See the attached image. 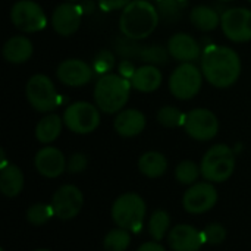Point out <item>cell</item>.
Masks as SVG:
<instances>
[{
	"label": "cell",
	"mask_w": 251,
	"mask_h": 251,
	"mask_svg": "<svg viewBox=\"0 0 251 251\" xmlns=\"http://www.w3.org/2000/svg\"><path fill=\"white\" fill-rule=\"evenodd\" d=\"M200 69L210 85L216 88H229L238 81L243 65L240 54L234 49L209 44L201 53Z\"/></svg>",
	"instance_id": "6da1fadb"
},
{
	"label": "cell",
	"mask_w": 251,
	"mask_h": 251,
	"mask_svg": "<svg viewBox=\"0 0 251 251\" xmlns=\"http://www.w3.org/2000/svg\"><path fill=\"white\" fill-rule=\"evenodd\" d=\"M160 22L157 7L149 0H132L121 10L119 31L121 34L134 38L146 40L150 37Z\"/></svg>",
	"instance_id": "7a4b0ae2"
},
{
	"label": "cell",
	"mask_w": 251,
	"mask_h": 251,
	"mask_svg": "<svg viewBox=\"0 0 251 251\" xmlns=\"http://www.w3.org/2000/svg\"><path fill=\"white\" fill-rule=\"evenodd\" d=\"M131 81L119 74L101 75L93 91L94 104L107 115H116L125 109L131 96Z\"/></svg>",
	"instance_id": "3957f363"
},
{
	"label": "cell",
	"mask_w": 251,
	"mask_h": 251,
	"mask_svg": "<svg viewBox=\"0 0 251 251\" xmlns=\"http://www.w3.org/2000/svg\"><path fill=\"white\" fill-rule=\"evenodd\" d=\"M201 176L209 182H225L235 171V153L226 144L212 146L200 163Z\"/></svg>",
	"instance_id": "277c9868"
},
{
	"label": "cell",
	"mask_w": 251,
	"mask_h": 251,
	"mask_svg": "<svg viewBox=\"0 0 251 251\" xmlns=\"http://www.w3.org/2000/svg\"><path fill=\"white\" fill-rule=\"evenodd\" d=\"M146 212L147 207L141 196L137 193H125L113 201L112 219L119 228L138 234L143 229Z\"/></svg>",
	"instance_id": "5b68a950"
},
{
	"label": "cell",
	"mask_w": 251,
	"mask_h": 251,
	"mask_svg": "<svg viewBox=\"0 0 251 251\" xmlns=\"http://www.w3.org/2000/svg\"><path fill=\"white\" fill-rule=\"evenodd\" d=\"M203 72L193 62L176 66L168 81L171 94L182 101L194 99L203 87Z\"/></svg>",
	"instance_id": "8992f818"
},
{
	"label": "cell",
	"mask_w": 251,
	"mask_h": 251,
	"mask_svg": "<svg viewBox=\"0 0 251 251\" xmlns=\"http://www.w3.org/2000/svg\"><path fill=\"white\" fill-rule=\"evenodd\" d=\"M26 100L40 113H50L60 104V96L54 82L44 74L32 75L25 85Z\"/></svg>",
	"instance_id": "52a82bcc"
},
{
	"label": "cell",
	"mask_w": 251,
	"mask_h": 251,
	"mask_svg": "<svg viewBox=\"0 0 251 251\" xmlns=\"http://www.w3.org/2000/svg\"><path fill=\"white\" fill-rule=\"evenodd\" d=\"M100 109L90 101H74L63 112L65 126L75 134L94 132L100 125Z\"/></svg>",
	"instance_id": "ba28073f"
},
{
	"label": "cell",
	"mask_w": 251,
	"mask_h": 251,
	"mask_svg": "<svg viewBox=\"0 0 251 251\" xmlns=\"http://www.w3.org/2000/svg\"><path fill=\"white\" fill-rule=\"evenodd\" d=\"M13 26L25 34L43 31L47 26V16L43 7L34 0H18L10 9Z\"/></svg>",
	"instance_id": "9c48e42d"
},
{
	"label": "cell",
	"mask_w": 251,
	"mask_h": 251,
	"mask_svg": "<svg viewBox=\"0 0 251 251\" xmlns=\"http://www.w3.org/2000/svg\"><path fill=\"white\" fill-rule=\"evenodd\" d=\"M224 35L234 43L251 41V9L229 7L221 15Z\"/></svg>",
	"instance_id": "30bf717a"
},
{
	"label": "cell",
	"mask_w": 251,
	"mask_h": 251,
	"mask_svg": "<svg viewBox=\"0 0 251 251\" xmlns=\"http://www.w3.org/2000/svg\"><path fill=\"white\" fill-rule=\"evenodd\" d=\"M184 129L193 140L210 141L218 135L219 121L212 110L204 107H197L187 113Z\"/></svg>",
	"instance_id": "8fae6325"
},
{
	"label": "cell",
	"mask_w": 251,
	"mask_h": 251,
	"mask_svg": "<svg viewBox=\"0 0 251 251\" xmlns=\"http://www.w3.org/2000/svg\"><path fill=\"white\" fill-rule=\"evenodd\" d=\"M218 203V191L212 182H196L190 185L182 197V206L188 213L200 215L215 207Z\"/></svg>",
	"instance_id": "7c38bea8"
},
{
	"label": "cell",
	"mask_w": 251,
	"mask_h": 251,
	"mask_svg": "<svg viewBox=\"0 0 251 251\" xmlns=\"http://www.w3.org/2000/svg\"><path fill=\"white\" fill-rule=\"evenodd\" d=\"M54 216L62 221L74 219L79 215L84 206V196L75 185H62L51 199Z\"/></svg>",
	"instance_id": "4fadbf2b"
},
{
	"label": "cell",
	"mask_w": 251,
	"mask_h": 251,
	"mask_svg": "<svg viewBox=\"0 0 251 251\" xmlns=\"http://www.w3.org/2000/svg\"><path fill=\"white\" fill-rule=\"evenodd\" d=\"M82 16H84V12L79 3L65 1L54 7L51 18H50V24L59 35L71 37L79 29Z\"/></svg>",
	"instance_id": "5bb4252c"
},
{
	"label": "cell",
	"mask_w": 251,
	"mask_h": 251,
	"mask_svg": "<svg viewBox=\"0 0 251 251\" xmlns=\"http://www.w3.org/2000/svg\"><path fill=\"white\" fill-rule=\"evenodd\" d=\"M56 76L59 82L66 87H84L91 82L94 76V69L91 65L84 62L82 59H65L59 63L56 69Z\"/></svg>",
	"instance_id": "9a60e30c"
},
{
	"label": "cell",
	"mask_w": 251,
	"mask_h": 251,
	"mask_svg": "<svg viewBox=\"0 0 251 251\" xmlns=\"http://www.w3.org/2000/svg\"><path fill=\"white\" fill-rule=\"evenodd\" d=\"M166 47H168L169 56L181 63H188V62L194 63L197 59L201 57V53H203L200 43L187 32H176L171 35Z\"/></svg>",
	"instance_id": "2e32d148"
},
{
	"label": "cell",
	"mask_w": 251,
	"mask_h": 251,
	"mask_svg": "<svg viewBox=\"0 0 251 251\" xmlns=\"http://www.w3.org/2000/svg\"><path fill=\"white\" fill-rule=\"evenodd\" d=\"M68 160L65 159L63 153L56 147H43L37 151L34 157V166L40 175L44 178H57L66 171Z\"/></svg>",
	"instance_id": "e0dca14e"
},
{
	"label": "cell",
	"mask_w": 251,
	"mask_h": 251,
	"mask_svg": "<svg viewBox=\"0 0 251 251\" xmlns=\"http://www.w3.org/2000/svg\"><path fill=\"white\" fill-rule=\"evenodd\" d=\"M168 243L174 251H199L204 244L203 232L191 225H176L169 231Z\"/></svg>",
	"instance_id": "ac0fdd59"
},
{
	"label": "cell",
	"mask_w": 251,
	"mask_h": 251,
	"mask_svg": "<svg viewBox=\"0 0 251 251\" xmlns=\"http://www.w3.org/2000/svg\"><path fill=\"white\" fill-rule=\"evenodd\" d=\"M146 116L138 109H124L116 113L113 119V129L118 135L125 138H132L140 135L146 128Z\"/></svg>",
	"instance_id": "d6986e66"
},
{
	"label": "cell",
	"mask_w": 251,
	"mask_h": 251,
	"mask_svg": "<svg viewBox=\"0 0 251 251\" xmlns=\"http://www.w3.org/2000/svg\"><path fill=\"white\" fill-rule=\"evenodd\" d=\"M34 46L32 41L25 35H12L6 40L1 47L3 59L13 65H21L32 57Z\"/></svg>",
	"instance_id": "ffe728a7"
},
{
	"label": "cell",
	"mask_w": 251,
	"mask_h": 251,
	"mask_svg": "<svg viewBox=\"0 0 251 251\" xmlns=\"http://www.w3.org/2000/svg\"><path fill=\"white\" fill-rule=\"evenodd\" d=\"M129 81L134 90L141 93H153L162 85L163 74L154 65H143L135 69Z\"/></svg>",
	"instance_id": "44dd1931"
},
{
	"label": "cell",
	"mask_w": 251,
	"mask_h": 251,
	"mask_svg": "<svg viewBox=\"0 0 251 251\" xmlns=\"http://www.w3.org/2000/svg\"><path fill=\"white\" fill-rule=\"evenodd\" d=\"M190 22L193 26L201 32H210L221 26V15L218 10L207 4H200L191 9L190 12Z\"/></svg>",
	"instance_id": "7402d4cb"
},
{
	"label": "cell",
	"mask_w": 251,
	"mask_h": 251,
	"mask_svg": "<svg viewBox=\"0 0 251 251\" xmlns=\"http://www.w3.org/2000/svg\"><path fill=\"white\" fill-rule=\"evenodd\" d=\"M63 125V118L56 113H47L35 125V138L41 144H50L59 138Z\"/></svg>",
	"instance_id": "603a6c76"
},
{
	"label": "cell",
	"mask_w": 251,
	"mask_h": 251,
	"mask_svg": "<svg viewBox=\"0 0 251 251\" xmlns=\"http://www.w3.org/2000/svg\"><path fill=\"white\" fill-rule=\"evenodd\" d=\"M24 174L16 165L9 163L0 169V191L6 197L13 199L19 196L24 188Z\"/></svg>",
	"instance_id": "cb8c5ba5"
},
{
	"label": "cell",
	"mask_w": 251,
	"mask_h": 251,
	"mask_svg": "<svg viewBox=\"0 0 251 251\" xmlns=\"http://www.w3.org/2000/svg\"><path fill=\"white\" fill-rule=\"evenodd\" d=\"M138 169L147 178H160L168 169V160L159 151H146L138 159Z\"/></svg>",
	"instance_id": "d4e9b609"
},
{
	"label": "cell",
	"mask_w": 251,
	"mask_h": 251,
	"mask_svg": "<svg viewBox=\"0 0 251 251\" xmlns=\"http://www.w3.org/2000/svg\"><path fill=\"white\" fill-rule=\"evenodd\" d=\"M187 4H188L187 0H157L156 7L160 21L166 24H174L182 18Z\"/></svg>",
	"instance_id": "484cf974"
},
{
	"label": "cell",
	"mask_w": 251,
	"mask_h": 251,
	"mask_svg": "<svg viewBox=\"0 0 251 251\" xmlns=\"http://www.w3.org/2000/svg\"><path fill=\"white\" fill-rule=\"evenodd\" d=\"M113 50L119 57L132 60V59H140L143 44H140L138 40H134L121 34L113 40Z\"/></svg>",
	"instance_id": "4316f807"
},
{
	"label": "cell",
	"mask_w": 251,
	"mask_h": 251,
	"mask_svg": "<svg viewBox=\"0 0 251 251\" xmlns=\"http://www.w3.org/2000/svg\"><path fill=\"white\" fill-rule=\"evenodd\" d=\"M131 244V234L124 228L112 229L106 234L103 246L106 251H126Z\"/></svg>",
	"instance_id": "83f0119b"
},
{
	"label": "cell",
	"mask_w": 251,
	"mask_h": 251,
	"mask_svg": "<svg viewBox=\"0 0 251 251\" xmlns=\"http://www.w3.org/2000/svg\"><path fill=\"white\" fill-rule=\"evenodd\" d=\"M171 228V216L165 210H156L149 221V232L154 241H162Z\"/></svg>",
	"instance_id": "f1b7e54d"
},
{
	"label": "cell",
	"mask_w": 251,
	"mask_h": 251,
	"mask_svg": "<svg viewBox=\"0 0 251 251\" xmlns=\"http://www.w3.org/2000/svg\"><path fill=\"white\" fill-rule=\"evenodd\" d=\"M185 116L187 113L181 112L175 106H163L159 109L156 119L165 128H178V126H184Z\"/></svg>",
	"instance_id": "f546056e"
},
{
	"label": "cell",
	"mask_w": 251,
	"mask_h": 251,
	"mask_svg": "<svg viewBox=\"0 0 251 251\" xmlns=\"http://www.w3.org/2000/svg\"><path fill=\"white\" fill-rule=\"evenodd\" d=\"M169 51L168 47L162 46V44H147L143 46L141 54H140V60L144 62L146 65H163L168 62L169 59Z\"/></svg>",
	"instance_id": "4dcf8cb0"
},
{
	"label": "cell",
	"mask_w": 251,
	"mask_h": 251,
	"mask_svg": "<svg viewBox=\"0 0 251 251\" xmlns=\"http://www.w3.org/2000/svg\"><path fill=\"white\" fill-rule=\"evenodd\" d=\"M201 171L199 165L193 160H184L181 162L175 169V178L182 185H193L197 182Z\"/></svg>",
	"instance_id": "1f68e13d"
},
{
	"label": "cell",
	"mask_w": 251,
	"mask_h": 251,
	"mask_svg": "<svg viewBox=\"0 0 251 251\" xmlns=\"http://www.w3.org/2000/svg\"><path fill=\"white\" fill-rule=\"evenodd\" d=\"M54 216L53 207L51 204H44V203H37L32 204L28 212H26V219L31 225L40 226L44 225L46 222H49L51 218Z\"/></svg>",
	"instance_id": "d6a6232c"
},
{
	"label": "cell",
	"mask_w": 251,
	"mask_h": 251,
	"mask_svg": "<svg viewBox=\"0 0 251 251\" xmlns=\"http://www.w3.org/2000/svg\"><path fill=\"white\" fill-rule=\"evenodd\" d=\"M116 65V59H115V54L107 50V49H103L100 50L94 59H93V69H94V74L96 75H106V74H110V71L115 68Z\"/></svg>",
	"instance_id": "836d02e7"
},
{
	"label": "cell",
	"mask_w": 251,
	"mask_h": 251,
	"mask_svg": "<svg viewBox=\"0 0 251 251\" xmlns=\"http://www.w3.org/2000/svg\"><path fill=\"white\" fill-rule=\"evenodd\" d=\"M203 238H204V243L218 246V244L224 243V240L226 238V229L221 224H210L204 228Z\"/></svg>",
	"instance_id": "e575fe53"
},
{
	"label": "cell",
	"mask_w": 251,
	"mask_h": 251,
	"mask_svg": "<svg viewBox=\"0 0 251 251\" xmlns=\"http://www.w3.org/2000/svg\"><path fill=\"white\" fill-rule=\"evenodd\" d=\"M88 165V159L84 153H74L69 159H68V165L66 169L69 174H79L84 172L85 168Z\"/></svg>",
	"instance_id": "d590c367"
},
{
	"label": "cell",
	"mask_w": 251,
	"mask_h": 251,
	"mask_svg": "<svg viewBox=\"0 0 251 251\" xmlns=\"http://www.w3.org/2000/svg\"><path fill=\"white\" fill-rule=\"evenodd\" d=\"M132 0H97V4L103 12H115V10H122Z\"/></svg>",
	"instance_id": "8d00e7d4"
},
{
	"label": "cell",
	"mask_w": 251,
	"mask_h": 251,
	"mask_svg": "<svg viewBox=\"0 0 251 251\" xmlns=\"http://www.w3.org/2000/svg\"><path fill=\"white\" fill-rule=\"evenodd\" d=\"M135 69L137 68H134V65H132V60H128V59H122L121 62H119V75H122L124 78H126V79H131V76L134 75V72H135Z\"/></svg>",
	"instance_id": "74e56055"
},
{
	"label": "cell",
	"mask_w": 251,
	"mask_h": 251,
	"mask_svg": "<svg viewBox=\"0 0 251 251\" xmlns=\"http://www.w3.org/2000/svg\"><path fill=\"white\" fill-rule=\"evenodd\" d=\"M137 251H166L165 247L159 243V241H149L140 246V249Z\"/></svg>",
	"instance_id": "f35d334b"
},
{
	"label": "cell",
	"mask_w": 251,
	"mask_h": 251,
	"mask_svg": "<svg viewBox=\"0 0 251 251\" xmlns=\"http://www.w3.org/2000/svg\"><path fill=\"white\" fill-rule=\"evenodd\" d=\"M79 6H81L84 15H88V13L94 12V1H93V0H82V1L79 3Z\"/></svg>",
	"instance_id": "ab89813d"
},
{
	"label": "cell",
	"mask_w": 251,
	"mask_h": 251,
	"mask_svg": "<svg viewBox=\"0 0 251 251\" xmlns=\"http://www.w3.org/2000/svg\"><path fill=\"white\" fill-rule=\"evenodd\" d=\"M218 1H222V3H229V1H232V0H218Z\"/></svg>",
	"instance_id": "60d3db41"
},
{
	"label": "cell",
	"mask_w": 251,
	"mask_h": 251,
	"mask_svg": "<svg viewBox=\"0 0 251 251\" xmlns=\"http://www.w3.org/2000/svg\"><path fill=\"white\" fill-rule=\"evenodd\" d=\"M66 1H72V3H79V0H66Z\"/></svg>",
	"instance_id": "b9f144b4"
},
{
	"label": "cell",
	"mask_w": 251,
	"mask_h": 251,
	"mask_svg": "<svg viewBox=\"0 0 251 251\" xmlns=\"http://www.w3.org/2000/svg\"><path fill=\"white\" fill-rule=\"evenodd\" d=\"M35 251H50V250H46V249H40V250H35Z\"/></svg>",
	"instance_id": "7bdbcfd3"
},
{
	"label": "cell",
	"mask_w": 251,
	"mask_h": 251,
	"mask_svg": "<svg viewBox=\"0 0 251 251\" xmlns=\"http://www.w3.org/2000/svg\"><path fill=\"white\" fill-rule=\"evenodd\" d=\"M0 251H4V250H3V249H1V250H0Z\"/></svg>",
	"instance_id": "ee69618b"
},
{
	"label": "cell",
	"mask_w": 251,
	"mask_h": 251,
	"mask_svg": "<svg viewBox=\"0 0 251 251\" xmlns=\"http://www.w3.org/2000/svg\"><path fill=\"white\" fill-rule=\"evenodd\" d=\"M249 1H250V3H251V0H249Z\"/></svg>",
	"instance_id": "f6af8a7d"
},
{
	"label": "cell",
	"mask_w": 251,
	"mask_h": 251,
	"mask_svg": "<svg viewBox=\"0 0 251 251\" xmlns=\"http://www.w3.org/2000/svg\"><path fill=\"white\" fill-rule=\"evenodd\" d=\"M149 1H150V0H149ZM156 1H157V0H156Z\"/></svg>",
	"instance_id": "bcb514c9"
}]
</instances>
